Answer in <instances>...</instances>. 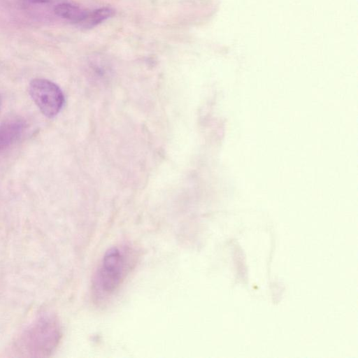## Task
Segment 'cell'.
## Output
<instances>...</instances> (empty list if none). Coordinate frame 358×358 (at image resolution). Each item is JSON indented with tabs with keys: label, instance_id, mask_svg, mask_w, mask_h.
I'll return each mask as SVG.
<instances>
[{
	"label": "cell",
	"instance_id": "obj_3",
	"mask_svg": "<svg viewBox=\"0 0 358 358\" xmlns=\"http://www.w3.org/2000/svg\"><path fill=\"white\" fill-rule=\"evenodd\" d=\"M26 127L21 120H6L0 125V150L8 148L21 136Z\"/></svg>",
	"mask_w": 358,
	"mask_h": 358
},
{
	"label": "cell",
	"instance_id": "obj_4",
	"mask_svg": "<svg viewBox=\"0 0 358 358\" xmlns=\"http://www.w3.org/2000/svg\"><path fill=\"white\" fill-rule=\"evenodd\" d=\"M54 12L62 19L79 25L88 11L75 4L69 2H61L55 6Z\"/></svg>",
	"mask_w": 358,
	"mask_h": 358
},
{
	"label": "cell",
	"instance_id": "obj_1",
	"mask_svg": "<svg viewBox=\"0 0 358 358\" xmlns=\"http://www.w3.org/2000/svg\"><path fill=\"white\" fill-rule=\"evenodd\" d=\"M138 255L129 245L115 246L108 250L103 257L93 280V291L96 299L110 297L122 285L135 267Z\"/></svg>",
	"mask_w": 358,
	"mask_h": 358
},
{
	"label": "cell",
	"instance_id": "obj_6",
	"mask_svg": "<svg viewBox=\"0 0 358 358\" xmlns=\"http://www.w3.org/2000/svg\"><path fill=\"white\" fill-rule=\"evenodd\" d=\"M24 2L31 4L52 3L59 0H22Z\"/></svg>",
	"mask_w": 358,
	"mask_h": 358
},
{
	"label": "cell",
	"instance_id": "obj_7",
	"mask_svg": "<svg viewBox=\"0 0 358 358\" xmlns=\"http://www.w3.org/2000/svg\"><path fill=\"white\" fill-rule=\"evenodd\" d=\"M1 96H0V108H1Z\"/></svg>",
	"mask_w": 358,
	"mask_h": 358
},
{
	"label": "cell",
	"instance_id": "obj_2",
	"mask_svg": "<svg viewBox=\"0 0 358 358\" xmlns=\"http://www.w3.org/2000/svg\"><path fill=\"white\" fill-rule=\"evenodd\" d=\"M29 92L40 111L47 117L56 116L64 104L62 90L48 79H33L29 85Z\"/></svg>",
	"mask_w": 358,
	"mask_h": 358
},
{
	"label": "cell",
	"instance_id": "obj_5",
	"mask_svg": "<svg viewBox=\"0 0 358 358\" xmlns=\"http://www.w3.org/2000/svg\"><path fill=\"white\" fill-rule=\"evenodd\" d=\"M114 15V10L109 7H103L92 12H87L79 26L85 29H91L106 21Z\"/></svg>",
	"mask_w": 358,
	"mask_h": 358
}]
</instances>
